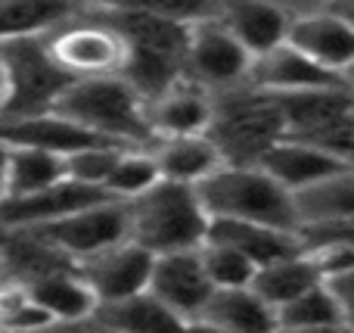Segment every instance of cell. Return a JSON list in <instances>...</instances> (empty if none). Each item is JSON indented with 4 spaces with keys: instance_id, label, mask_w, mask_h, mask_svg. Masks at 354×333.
<instances>
[{
    "instance_id": "cell-13",
    "label": "cell",
    "mask_w": 354,
    "mask_h": 333,
    "mask_svg": "<svg viewBox=\"0 0 354 333\" xmlns=\"http://www.w3.org/2000/svg\"><path fill=\"white\" fill-rule=\"evenodd\" d=\"M299 12L283 0H224L218 19L252 53V60L289 41V28Z\"/></svg>"
},
{
    "instance_id": "cell-18",
    "label": "cell",
    "mask_w": 354,
    "mask_h": 333,
    "mask_svg": "<svg viewBox=\"0 0 354 333\" xmlns=\"http://www.w3.org/2000/svg\"><path fill=\"white\" fill-rule=\"evenodd\" d=\"M196 327L224 330V333H264L277 330V312L258 296L252 284L218 287L208 296Z\"/></svg>"
},
{
    "instance_id": "cell-11",
    "label": "cell",
    "mask_w": 354,
    "mask_h": 333,
    "mask_svg": "<svg viewBox=\"0 0 354 333\" xmlns=\"http://www.w3.org/2000/svg\"><path fill=\"white\" fill-rule=\"evenodd\" d=\"M156 255L137 240H122L109 249L87 255L78 262V271L97 293V303H109V299L134 296L140 290H149V274H153Z\"/></svg>"
},
{
    "instance_id": "cell-38",
    "label": "cell",
    "mask_w": 354,
    "mask_h": 333,
    "mask_svg": "<svg viewBox=\"0 0 354 333\" xmlns=\"http://www.w3.org/2000/svg\"><path fill=\"white\" fill-rule=\"evenodd\" d=\"M339 78H342V84H345V87H348V91L354 93V62H351L348 69H345L342 75H339Z\"/></svg>"
},
{
    "instance_id": "cell-32",
    "label": "cell",
    "mask_w": 354,
    "mask_h": 333,
    "mask_svg": "<svg viewBox=\"0 0 354 333\" xmlns=\"http://www.w3.org/2000/svg\"><path fill=\"white\" fill-rule=\"evenodd\" d=\"M78 3L100 6V10H147L180 19V22H199V19L218 16L224 0H78Z\"/></svg>"
},
{
    "instance_id": "cell-6",
    "label": "cell",
    "mask_w": 354,
    "mask_h": 333,
    "mask_svg": "<svg viewBox=\"0 0 354 333\" xmlns=\"http://www.w3.org/2000/svg\"><path fill=\"white\" fill-rule=\"evenodd\" d=\"M0 62H3V103L0 118H28L50 112L66 87L72 84V75L53 60L44 35H22L0 41Z\"/></svg>"
},
{
    "instance_id": "cell-5",
    "label": "cell",
    "mask_w": 354,
    "mask_h": 333,
    "mask_svg": "<svg viewBox=\"0 0 354 333\" xmlns=\"http://www.w3.org/2000/svg\"><path fill=\"white\" fill-rule=\"evenodd\" d=\"M205 134L218 143L224 162L258 165L261 156L286 137V118L274 93L245 81L233 91L214 93V112Z\"/></svg>"
},
{
    "instance_id": "cell-25",
    "label": "cell",
    "mask_w": 354,
    "mask_h": 333,
    "mask_svg": "<svg viewBox=\"0 0 354 333\" xmlns=\"http://www.w3.org/2000/svg\"><path fill=\"white\" fill-rule=\"evenodd\" d=\"M81 10L78 0H0V41L44 35Z\"/></svg>"
},
{
    "instance_id": "cell-22",
    "label": "cell",
    "mask_w": 354,
    "mask_h": 333,
    "mask_svg": "<svg viewBox=\"0 0 354 333\" xmlns=\"http://www.w3.org/2000/svg\"><path fill=\"white\" fill-rule=\"evenodd\" d=\"M28 290L44 309L53 315V321L78 324L91 321L93 309H97V293L91 290V284L84 280V274L78 271V265L56 268L50 274L28 280Z\"/></svg>"
},
{
    "instance_id": "cell-4",
    "label": "cell",
    "mask_w": 354,
    "mask_h": 333,
    "mask_svg": "<svg viewBox=\"0 0 354 333\" xmlns=\"http://www.w3.org/2000/svg\"><path fill=\"white\" fill-rule=\"evenodd\" d=\"M131 218V240L147 246L153 255L174 249H196L205 243L208 209L196 184L159 178L140 197L124 199Z\"/></svg>"
},
{
    "instance_id": "cell-20",
    "label": "cell",
    "mask_w": 354,
    "mask_h": 333,
    "mask_svg": "<svg viewBox=\"0 0 354 333\" xmlns=\"http://www.w3.org/2000/svg\"><path fill=\"white\" fill-rule=\"evenodd\" d=\"M156 162H159V174L183 184H199L202 178L224 165L218 143L199 131V134H171V137H156L149 143Z\"/></svg>"
},
{
    "instance_id": "cell-31",
    "label": "cell",
    "mask_w": 354,
    "mask_h": 333,
    "mask_svg": "<svg viewBox=\"0 0 354 333\" xmlns=\"http://www.w3.org/2000/svg\"><path fill=\"white\" fill-rule=\"evenodd\" d=\"M202 253V262H205V271L212 278L214 290L218 287H245L255 280V271L258 265L243 255L239 249L227 246V243H218V240H205L199 246Z\"/></svg>"
},
{
    "instance_id": "cell-9",
    "label": "cell",
    "mask_w": 354,
    "mask_h": 333,
    "mask_svg": "<svg viewBox=\"0 0 354 333\" xmlns=\"http://www.w3.org/2000/svg\"><path fill=\"white\" fill-rule=\"evenodd\" d=\"M37 234L47 243H53L59 253H66L72 262H81L87 255L109 249L115 243L131 237V218H128V203L124 199H100L93 206L75 209L62 218H53L47 224H37Z\"/></svg>"
},
{
    "instance_id": "cell-40",
    "label": "cell",
    "mask_w": 354,
    "mask_h": 333,
    "mask_svg": "<svg viewBox=\"0 0 354 333\" xmlns=\"http://www.w3.org/2000/svg\"><path fill=\"white\" fill-rule=\"evenodd\" d=\"M0 274H3V243H0Z\"/></svg>"
},
{
    "instance_id": "cell-30",
    "label": "cell",
    "mask_w": 354,
    "mask_h": 333,
    "mask_svg": "<svg viewBox=\"0 0 354 333\" xmlns=\"http://www.w3.org/2000/svg\"><path fill=\"white\" fill-rule=\"evenodd\" d=\"M159 162H156L153 150L149 147H124L122 156H118L112 174L106 178V190L115 199H134L140 197L143 190L159 181Z\"/></svg>"
},
{
    "instance_id": "cell-14",
    "label": "cell",
    "mask_w": 354,
    "mask_h": 333,
    "mask_svg": "<svg viewBox=\"0 0 354 333\" xmlns=\"http://www.w3.org/2000/svg\"><path fill=\"white\" fill-rule=\"evenodd\" d=\"M289 41L336 75H342L354 62V25L345 22L326 3L299 12L289 28Z\"/></svg>"
},
{
    "instance_id": "cell-34",
    "label": "cell",
    "mask_w": 354,
    "mask_h": 333,
    "mask_svg": "<svg viewBox=\"0 0 354 333\" xmlns=\"http://www.w3.org/2000/svg\"><path fill=\"white\" fill-rule=\"evenodd\" d=\"M301 249L308 253L320 280L342 278V274H348L354 268V246L345 240H314V243H305Z\"/></svg>"
},
{
    "instance_id": "cell-26",
    "label": "cell",
    "mask_w": 354,
    "mask_h": 333,
    "mask_svg": "<svg viewBox=\"0 0 354 333\" xmlns=\"http://www.w3.org/2000/svg\"><path fill=\"white\" fill-rule=\"evenodd\" d=\"M299 203V224L326 222V218H354V165L317 181L295 193Z\"/></svg>"
},
{
    "instance_id": "cell-23",
    "label": "cell",
    "mask_w": 354,
    "mask_h": 333,
    "mask_svg": "<svg viewBox=\"0 0 354 333\" xmlns=\"http://www.w3.org/2000/svg\"><path fill=\"white\" fill-rule=\"evenodd\" d=\"M91 321L106 330H124V333H149V330H171L183 327V321L168 309L165 303L153 296L149 290H140L134 296L109 299L97 303Z\"/></svg>"
},
{
    "instance_id": "cell-36",
    "label": "cell",
    "mask_w": 354,
    "mask_h": 333,
    "mask_svg": "<svg viewBox=\"0 0 354 333\" xmlns=\"http://www.w3.org/2000/svg\"><path fill=\"white\" fill-rule=\"evenodd\" d=\"M326 6H330L333 12H339V16L345 19V22L354 25V0H324Z\"/></svg>"
},
{
    "instance_id": "cell-3",
    "label": "cell",
    "mask_w": 354,
    "mask_h": 333,
    "mask_svg": "<svg viewBox=\"0 0 354 333\" xmlns=\"http://www.w3.org/2000/svg\"><path fill=\"white\" fill-rule=\"evenodd\" d=\"M212 218H239L283 231H299V203L286 184L261 165L224 162L196 184Z\"/></svg>"
},
{
    "instance_id": "cell-35",
    "label": "cell",
    "mask_w": 354,
    "mask_h": 333,
    "mask_svg": "<svg viewBox=\"0 0 354 333\" xmlns=\"http://www.w3.org/2000/svg\"><path fill=\"white\" fill-rule=\"evenodd\" d=\"M326 287L333 290L339 303V312H342V327L345 330H354V268L342 278H333V280H324Z\"/></svg>"
},
{
    "instance_id": "cell-28",
    "label": "cell",
    "mask_w": 354,
    "mask_h": 333,
    "mask_svg": "<svg viewBox=\"0 0 354 333\" xmlns=\"http://www.w3.org/2000/svg\"><path fill=\"white\" fill-rule=\"evenodd\" d=\"M277 330H342V312L333 290L320 280L292 303L277 309Z\"/></svg>"
},
{
    "instance_id": "cell-15",
    "label": "cell",
    "mask_w": 354,
    "mask_h": 333,
    "mask_svg": "<svg viewBox=\"0 0 354 333\" xmlns=\"http://www.w3.org/2000/svg\"><path fill=\"white\" fill-rule=\"evenodd\" d=\"M0 141L10 143V147L50 150L56 156H68L75 150L93 147V143H115L93 134L91 128H84V125H78L75 118L62 116L56 109L41 112V116H28V118H0Z\"/></svg>"
},
{
    "instance_id": "cell-8",
    "label": "cell",
    "mask_w": 354,
    "mask_h": 333,
    "mask_svg": "<svg viewBox=\"0 0 354 333\" xmlns=\"http://www.w3.org/2000/svg\"><path fill=\"white\" fill-rule=\"evenodd\" d=\"M252 53L230 35L218 16L189 22L187 62L183 72L212 93H224L249 81Z\"/></svg>"
},
{
    "instance_id": "cell-27",
    "label": "cell",
    "mask_w": 354,
    "mask_h": 333,
    "mask_svg": "<svg viewBox=\"0 0 354 333\" xmlns=\"http://www.w3.org/2000/svg\"><path fill=\"white\" fill-rule=\"evenodd\" d=\"M66 178V156L37 147H10V168H6L3 197H22L50 187L53 181Z\"/></svg>"
},
{
    "instance_id": "cell-1",
    "label": "cell",
    "mask_w": 354,
    "mask_h": 333,
    "mask_svg": "<svg viewBox=\"0 0 354 333\" xmlns=\"http://www.w3.org/2000/svg\"><path fill=\"white\" fill-rule=\"evenodd\" d=\"M84 10L103 16L124 37L128 60L122 75L140 91L147 103L187 75L183 62H187L189 22L147 10H100V6H84Z\"/></svg>"
},
{
    "instance_id": "cell-21",
    "label": "cell",
    "mask_w": 354,
    "mask_h": 333,
    "mask_svg": "<svg viewBox=\"0 0 354 333\" xmlns=\"http://www.w3.org/2000/svg\"><path fill=\"white\" fill-rule=\"evenodd\" d=\"M205 240L227 243V246L239 249L243 255H249L255 265H264L270 259H280V255L301 249L299 231H283L258 222H239V218H208Z\"/></svg>"
},
{
    "instance_id": "cell-2",
    "label": "cell",
    "mask_w": 354,
    "mask_h": 333,
    "mask_svg": "<svg viewBox=\"0 0 354 333\" xmlns=\"http://www.w3.org/2000/svg\"><path fill=\"white\" fill-rule=\"evenodd\" d=\"M106 141L124 147H149L156 141L147 116V100L124 75H87L75 78L53 106Z\"/></svg>"
},
{
    "instance_id": "cell-10",
    "label": "cell",
    "mask_w": 354,
    "mask_h": 333,
    "mask_svg": "<svg viewBox=\"0 0 354 333\" xmlns=\"http://www.w3.org/2000/svg\"><path fill=\"white\" fill-rule=\"evenodd\" d=\"M149 293L180 318L183 327H196L208 296L214 293L199 246L156 255L153 274H149Z\"/></svg>"
},
{
    "instance_id": "cell-16",
    "label": "cell",
    "mask_w": 354,
    "mask_h": 333,
    "mask_svg": "<svg viewBox=\"0 0 354 333\" xmlns=\"http://www.w3.org/2000/svg\"><path fill=\"white\" fill-rule=\"evenodd\" d=\"M339 75L314 62L308 53H301L292 41H283L280 47L255 56L249 69V84L268 93H292L308 91V87L339 84Z\"/></svg>"
},
{
    "instance_id": "cell-12",
    "label": "cell",
    "mask_w": 354,
    "mask_h": 333,
    "mask_svg": "<svg viewBox=\"0 0 354 333\" xmlns=\"http://www.w3.org/2000/svg\"><path fill=\"white\" fill-rule=\"evenodd\" d=\"M109 197L112 193L103 187L84 184L66 174L44 190L22 193V197H0V228H37V224H47L53 218H62Z\"/></svg>"
},
{
    "instance_id": "cell-39",
    "label": "cell",
    "mask_w": 354,
    "mask_h": 333,
    "mask_svg": "<svg viewBox=\"0 0 354 333\" xmlns=\"http://www.w3.org/2000/svg\"><path fill=\"white\" fill-rule=\"evenodd\" d=\"M3 87H6V81H3V62H0V103H3Z\"/></svg>"
},
{
    "instance_id": "cell-7",
    "label": "cell",
    "mask_w": 354,
    "mask_h": 333,
    "mask_svg": "<svg viewBox=\"0 0 354 333\" xmlns=\"http://www.w3.org/2000/svg\"><path fill=\"white\" fill-rule=\"evenodd\" d=\"M53 60L66 69L72 78L87 75H122L128 47L118 28H112L103 16L81 6L72 19L59 22L56 28L44 31Z\"/></svg>"
},
{
    "instance_id": "cell-24",
    "label": "cell",
    "mask_w": 354,
    "mask_h": 333,
    "mask_svg": "<svg viewBox=\"0 0 354 333\" xmlns=\"http://www.w3.org/2000/svg\"><path fill=\"white\" fill-rule=\"evenodd\" d=\"M314 284H320V278H317V271H314V265H311L305 249L258 265L255 280H252L258 296H261L274 312L280 309V305L292 303V299L301 296L305 290H311Z\"/></svg>"
},
{
    "instance_id": "cell-33",
    "label": "cell",
    "mask_w": 354,
    "mask_h": 333,
    "mask_svg": "<svg viewBox=\"0 0 354 333\" xmlns=\"http://www.w3.org/2000/svg\"><path fill=\"white\" fill-rule=\"evenodd\" d=\"M122 143H93V147L75 150L66 156V174L75 181H84V184L103 187L106 190V178L112 174L118 156H122Z\"/></svg>"
},
{
    "instance_id": "cell-19",
    "label": "cell",
    "mask_w": 354,
    "mask_h": 333,
    "mask_svg": "<svg viewBox=\"0 0 354 333\" xmlns=\"http://www.w3.org/2000/svg\"><path fill=\"white\" fill-rule=\"evenodd\" d=\"M261 168H268L280 184H286L292 193L305 190V187L317 184V181L330 178V174L342 172L348 162H342L339 156L326 153V150L314 147V143L301 141V137H280L268 153L258 162Z\"/></svg>"
},
{
    "instance_id": "cell-37",
    "label": "cell",
    "mask_w": 354,
    "mask_h": 333,
    "mask_svg": "<svg viewBox=\"0 0 354 333\" xmlns=\"http://www.w3.org/2000/svg\"><path fill=\"white\" fill-rule=\"evenodd\" d=\"M6 168H10V143L0 141V197L6 190Z\"/></svg>"
},
{
    "instance_id": "cell-17",
    "label": "cell",
    "mask_w": 354,
    "mask_h": 333,
    "mask_svg": "<svg viewBox=\"0 0 354 333\" xmlns=\"http://www.w3.org/2000/svg\"><path fill=\"white\" fill-rule=\"evenodd\" d=\"M214 112V93L196 84L193 78H177L168 91H162L156 100L147 103L149 128L153 137H171V134H199L208 131Z\"/></svg>"
},
{
    "instance_id": "cell-29",
    "label": "cell",
    "mask_w": 354,
    "mask_h": 333,
    "mask_svg": "<svg viewBox=\"0 0 354 333\" xmlns=\"http://www.w3.org/2000/svg\"><path fill=\"white\" fill-rule=\"evenodd\" d=\"M53 315L31 296L28 284L19 278H0V330H41L50 327Z\"/></svg>"
}]
</instances>
